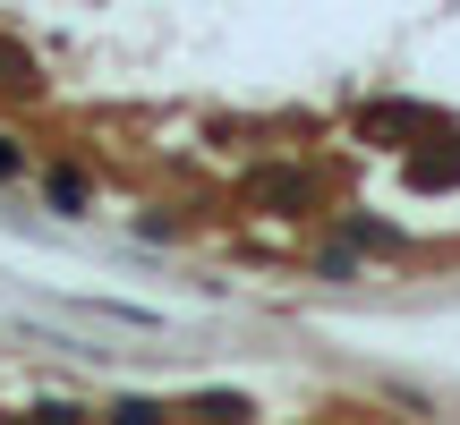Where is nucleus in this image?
Segmentation results:
<instances>
[{
  "mask_svg": "<svg viewBox=\"0 0 460 425\" xmlns=\"http://www.w3.org/2000/svg\"><path fill=\"white\" fill-rule=\"evenodd\" d=\"M401 170H410V187H427V196L435 187H460V136H427V153H410Z\"/></svg>",
  "mask_w": 460,
  "mask_h": 425,
  "instance_id": "f257e3e1",
  "label": "nucleus"
},
{
  "mask_svg": "<svg viewBox=\"0 0 460 425\" xmlns=\"http://www.w3.org/2000/svg\"><path fill=\"white\" fill-rule=\"evenodd\" d=\"M247 196H256V204H315V179H307V170H256Z\"/></svg>",
  "mask_w": 460,
  "mask_h": 425,
  "instance_id": "f03ea898",
  "label": "nucleus"
},
{
  "mask_svg": "<svg viewBox=\"0 0 460 425\" xmlns=\"http://www.w3.org/2000/svg\"><path fill=\"white\" fill-rule=\"evenodd\" d=\"M51 204H60V212L85 204V179H77V170H51Z\"/></svg>",
  "mask_w": 460,
  "mask_h": 425,
  "instance_id": "7ed1b4c3",
  "label": "nucleus"
},
{
  "mask_svg": "<svg viewBox=\"0 0 460 425\" xmlns=\"http://www.w3.org/2000/svg\"><path fill=\"white\" fill-rule=\"evenodd\" d=\"M401 230H384V221H349V247H393Z\"/></svg>",
  "mask_w": 460,
  "mask_h": 425,
  "instance_id": "20e7f679",
  "label": "nucleus"
},
{
  "mask_svg": "<svg viewBox=\"0 0 460 425\" xmlns=\"http://www.w3.org/2000/svg\"><path fill=\"white\" fill-rule=\"evenodd\" d=\"M17 170H26V153H17L9 136H0V179H17Z\"/></svg>",
  "mask_w": 460,
  "mask_h": 425,
  "instance_id": "39448f33",
  "label": "nucleus"
}]
</instances>
